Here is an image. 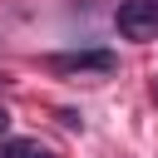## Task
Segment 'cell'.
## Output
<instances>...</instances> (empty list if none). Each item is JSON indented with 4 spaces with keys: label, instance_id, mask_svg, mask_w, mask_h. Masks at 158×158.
<instances>
[{
    "label": "cell",
    "instance_id": "cell-6",
    "mask_svg": "<svg viewBox=\"0 0 158 158\" xmlns=\"http://www.w3.org/2000/svg\"><path fill=\"white\" fill-rule=\"evenodd\" d=\"M153 99H158V84H153Z\"/></svg>",
    "mask_w": 158,
    "mask_h": 158
},
{
    "label": "cell",
    "instance_id": "cell-8",
    "mask_svg": "<svg viewBox=\"0 0 158 158\" xmlns=\"http://www.w3.org/2000/svg\"><path fill=\"white\" fill-rule=\"evenodd\" d=\"M0 158H5V153H0Z\"/></svg>",
    "mask_w": 158,
    "mask_h": 158
},
{
    "label": "cell",
    "instance_id": "cell-5",
    "mask_svg": "<svg viewBox=\"0 0 158 158\" xmlns=\"http://www.w3.org/2000/svg\"><path fill=\"white\" fill-rule=\"evenodd\" d=\"M5 133H10V114L0 109V138H5Z\"/></svg>",
    "mask_w": 158,
    "mask_h": 158
},
{
    "label": "cell",
    "instance_id": "cell-7",
    "mask_svg": "<svg viewBox=\"0 0 158 158\" xmlns=\"http://www.w3.org/2000/svg\"><path fill=\"white\" fill-rule=\"evenodd\" d=\"M0 84H5V74H0Z\"/></svg>",
    "mask_w": 158,
    "mask_h": 158
},
{
    "label": "cell",
    "instance_id": "cell-3",
    "mask_svg": "<svg viewBox=\"0 0 158 158\" xmlns=\"http://www.w3.org/2000/svg\"><path fill=\"white\" fill-rule=\"evenodd\" d=\"M0 153H5V158H49V148H44L40 138H10Z\"/></svg>",
    "mask_w": 158,
    "mask_h": 158
},
{
    "label": "cell",
    "instance_id": "cell-2",
    "mask_svg": "<svg viewBox=\"0 0 158 158\" xmlns=\"http://www.w3.org/2000/svg\"><path fill=\"white\" fill-rule=\"evenodd\" d=\"M44 64L59 69V74H114L118 54L114 49H69V54H49Z\"/></svg>",
    "mask_w": 158,
    "mask_h": 158
},
{
    "label": "cell",
    "instance_id": "cell-4",
    "mask_svg": "<svg viewBox=\"0 0 158 158\" xmlns=\"http://www.w3.org/2000/svg\"><path fill=\"white\" fill-rule=\"evenodd\" d=\"M59 123H64V128H79V123H84V118H79V114H74V109H59Z\"/></svg>",
    "mask_w": 158,
    "mask_h": 158
},
{
    "label": "cell",
    "instance_id": "cell-1",
    "mask_svg": "<svg viewBox=\"0 0 158 158\" xmlns=\"http://www.w3.org/2000/svg\"><path fill=\"white\" fill-rule=\"evenodd\" d=\"M114 25L123 40H153L158 35V0H123L114 10Z\"/></svg>",
    "mask_w": 158,
    "mask_h": 158
}]
</instances>
